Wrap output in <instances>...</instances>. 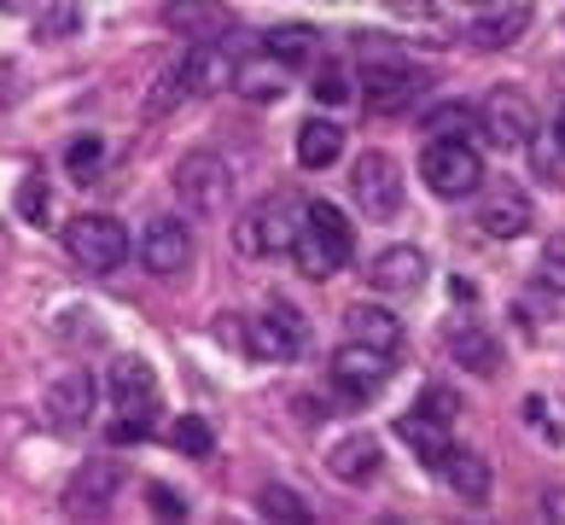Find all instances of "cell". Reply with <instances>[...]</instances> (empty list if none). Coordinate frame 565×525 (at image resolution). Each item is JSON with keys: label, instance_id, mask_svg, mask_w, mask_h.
<instances>
[{"label": "cell", "instance_id": "obj_42", "mask_svg": "<svg viewBox=\"0 0 565 525\" xmlns=\"http://www.w3.org/2000/svg\"><path fill=\"white\" fill-rule=\"evenodd\" d=\"M548 129H554V140L565 146V105H559V112H554V123H548Z\"/></svg>", "mask_w": 565, "mask_h": 525}, {"label": "cell", "instance_id": "obj_24", "mask_svg": "<svg viewBox=\"0 0 565 525\" xmlns=\"http://www.w3.org/2000/svg\"><path fill=\"white\" fill-rule=\"evenodd\" d=\"M525 30H531V7H501V12L478 18V24L467 30V41H472L478 53H501V48H513Z\"/></svg>", "mask_w": 565, "mask_h": 525}, {"label": "cell", "instance_id": "obj_41", "mask_svg": "<svg viewBox=\"0 0 565 525\" xmlns=\"http://www.w3.org/2000/svg\"><path fill=\"white\" fill-rule=\"evenodd\" d=\"M41 0H0V12H12V18H24V12H35Z\"/></svg>", "mask_w": 565, "mask_h": 525}, {"label": "cell", "instance_id": "obj_31", "mask_svg": "<svg viewBox=\"0 0 565 525\" xmlns=\"http://www.w3.org/2000/svg\"><path fill=\"white\" fill-rule=\"evenodd\" d=\"M257 508L268 519H286V525H309V519H316V514H309V502H298V491H286V485H263Z\"/></svg>", "mask_w": 565, "mask_h": 525}, {"label": "cell", "instance_id": "obj_1", "mask_svg": "<svg viewBox=\"0 0 565 525\" xmlns=\"http://www.w3.org/2000/svg\"><path fill=\"white\" fill-rule=\"evenodd\" d=\"M350 258H355V228L344 222V210L339 204H303V228L291 240V263L309 281H332Z\"/></svg>", "mask_w": 565, "mask_h": 525}, {"label": "cell", "instance_id": "obj_10", "mask_svg": "<svg viewBox=\"0 0 565 525\" xmlns=\"http://www.w3.org/2000/svg\"><path fill=\"white\" fill-rule=\"evenodd\" d=\"M478 129H484V140L495 146V153H525V140L536 135V105H531V94L495 88L484 105H478Z\"/></svg>", "mask_w": 565, "mask_h": 525}, {"label": "cell", "instance_id": "obj_3", "mask_svg": "<svg viewBox=\"0 0 565 525\" xmlns=\"http://www.w3.org/2000/svg\"><path fill=\"white\" fill-rule=\"evenodd\" d=\"M298 228H303V199L268 193L257 210H245L234 222V245L245 258H280V251H291V240H298Z\"/></svg>", "mask_w": 565, "mask_h": 525}, {"label": "cell", "instance_id": "obj_38", "mask_svg": "<svg viewBox=\"0 0 565 525\" xmlns=\"http://www.w3.org/2000/svg\"><path fill=\"white\" fill-rule=\"evenodd\" d=\"M344 94H350V82H344L339 71H332V65H327V71L316 76V99H321V105H339Z\"/></svg>", "mask_w": 565, "mask_h": 525}, {"label": "cell", "instance_id": "obj_7", "mask_svg": "<svg viewBox=\"0 0 565 525\" xmlns=\"http://www.w3.org/2000/svg\"><path fill=\"white\" fill-rule=\"evenodd\" d=\"M420 181L437 199H467V193H478V181H484V158L467 146V135L431 140L420 153Z\"/></svg>", "mask_w": 565, "mask_h": 525}, {"label": "cell", "instance_id": "obj_33", "mask_svg": "<svg viewBox=\"0 0 565 525\" xmlns=\"http://www.w3.org/2000/svg\"><path fill=\"white\" fill-rule=\"evenodd\" d=\"M18 217L35 222V228H47V217H53V187H47V176H24V181H18Z\"/></svg>", "mask_w": 565, "mask_h": 525}, {"label": "cell", "instance_id": "obj_2", "mask_svg": "<svg viewBox=\"0 0 565 525\" xmlns=\"http://www.w3.org/2000/svg\"><path fill=\"white\" fill-rule=\"evenodd\" d=\"M106 386H111V409H117V427H111L117 444H135V438L152 432V420H158V374H152V363L117 356Z\"/></svg>", "mask_w": 565, "mask_h": 525}, {"label": "cell", "instance_id": "obj_32", "mask_svg": "<svg viewBox=\"0 0 565 525\" xmlns=\"http://www.w3.org/2000/svg\"><path fill=\"white\" fill-rule=\"evenodd\" d=\"M525 146H531V164H536V176L548 181V187H565V146L554 140V129H548V135L536 129Z\"/></svg>", "mask_w": 565, "mask_h": 525}, {"label": "cell", "instance_id": "obj_20", "mask_svg": "<svg viewBox=\"0 0 565 525\" xmlns=\"http://www.w3.org/2000/svg\"><path fill=\"white\" fill-rule=\"evenodd\" d=\"M222 88H234V53L222 41H199L186 53V94H222Z\"/></svg>", "mask_w": 565, "mask_h": 525}, {"label": "cell", "instance_id": "obj_27", "mask_svg": "<svg viewBox=\"0 0 565 525\" xmlns=\"http://www.w3.org/2000/svg\"><path fill=\"white\" fill-rule=\"evenodd\" d=\"M181 99H186V59H175V65L158 71V82L146 88V117H170Z\"/></svg>", "mask_w": 565, "mask_h": 525}, {"label": "cell", "instance_id": "obj_26", "mask_svg": "<svg viewBox=\"0 0 565 525\" xmlns=\"http://www.w3.org/2000/svg\"><path fill=\"white\" fill-rule=\"evenodd\" d=\"M263 48H268V59H280V65L291 71V65H309V59L321 53V35L309 24H280V30L263 35Z\"/></svg>", "mask_w": 565, "mask_h": 525}, {"label": "cell", "instance_id": "obj_17", "mask_svg": "<svg viewBox=\"0 0 565 525\" xmlns=\"http://www.w3.org/2000/svg\"><path fill=\"white\" fill-rule=\"evenodd\" d=\"M426 251L420 245H391V251H380V258L367 263V286L373 292H420L426 286Z\"/></svg>", "mask_w": 565, "mask_h": 525}, {"label": "cell", "instance_id": "obj_23", "mask_svg": "<svg viewBox=\"0 0 565 525\" xmlns=\"http://www.w3.org/2000/svg\"><path fill=\"white\" fill-rule=\"evenodd\" d=\"M339 158H344V123L309 117L298 129V164H303V170H332Z\"/></svg>", "mask_w": 565, "mask_h": 525}, {"label": "cell", "instance_id": "obj_25", "mask_svg": "<svg viewBox=\"0 0 565 525\" xmlns=\"http://www.w3.org/2000/svg\"><path fill=\"white\" fill-rule=\"evenodd\" d=\"M396 432H403V444H414V455H420L426 468H444V455H449V427L444 420L408 409L403 420H396Z\"/></svg>", "mask_w": 565, "mask_h": 525}, {"label": "cell", "instance_id": "obj_13", "mask_svg": "<svg viewBox=\"0 0 565 525\" xmlns=\"http://www.w3.org/2000/svg\"><path fill=\"white\" fill-rule=\"evenodd\" d=\"M140 263L152 269V275H181L186 263H193V234H186L181 217H152L140 234Z\"/></svg>", "mask_w": 565, "mask_h": 525}, {"label": "cell", "instance_id": "obj_16", "mask_svg": "<svg viewBox=\"0 0 565 525\" xmlns=\"http://www.w3.org/2000/svg\"><path fill=\"white\" fill-rule=\"evenodd\" d=\"M163 30L186 41H222V30H234V12L227 0H163Z\"/></svg>", "mask_w": 565, "mask_h": 525}, {"label": "cell", "instance_id": "obj_29", "mask_svg": "<svg viewBox=\"0 0 565 525\" xmlns=\"http://www.w3.org/2000/svg\"><path fill=\"white\" fill-rule=\"evenodd\" d=\"M467 123H478L472 105H460V99H444V105H431V112L420 117V129L431 140H455V135H467Z\"/></svg>", "mask_w": 565, "mask_h": 525}, {"label": "cell", "instance_id": "obj_11", "mask_svg": "<svg viewBox=\"0 0 565 525\" xmlns=\"http://www.w3.org/2000/svg\"><path fill=\"white\" fill-rule=\"evenodd\" d=\"M444 350L467 374H478V380L501 374V339H495L484 322H478V315H449V322H444Z\"/></svg>", "mask_w": 565, "mask_h": 525}, {"label": "cell", "instance_id": "obj_40", "mask_svg": "<svg viewBox=\"0 0 565 525\" xmlns=\"http://www.w3.org/2000/svg\"><path fill=\"white\" fill-rule=\"evenodd\" d=\"M542 514H548V519H565V491H542Z\"/></svg>", "mask_w": 565, "mask_h": 525}, {"label": "cell", "instance_id": "obj_18", "mask_svg": "<svg viewBox=\"0 0 565 525\" xmlns=\"http://www.w3.org/2000/svg\"><path fill=\"white\" fill-rule=\"evenodd\" d=\"M380 461H385V450L373 432H350L327 450V468H332V479H344V485H367V479L380 473Z\"/></svg>", "mask_w": 565, "mask_h": 525}, {"label": "cell", "instance_id": "obj_15", "mask_svg": "<svg viewBox=\"0 0 565 525\" xmlns=\"http://www.w3.org/2000/svg\"><path fill=\"white\" fill-rule=\"evenodd\" d=\"M41 409H47V427L53 432H82L94 420V380L88 374H58L41 397Z\"/></svg>", "mask_w": 565, "mask_h": 525}, {"label": "cell", "instance_id": "obj_21", "mask_svg": "<svg viewBox=\"0 0 565 525\" xmlns=\"http://www.w3.org/2000/svg\"><path fill=\"white\" fill-rule=\"evenodd\" d=\"M444 479L455 485V496L460 502H472V508H484L490 502V461L478 455V450H460V444H449V455H444Z\"/></svg>", "mask_w": 565, "mask_h": 525}, {"label": "cell", "instance_id": "obj_39", "mask_svg": "<svg viewBox=\"0 0 565 525\" xmlns=\"http://www.w3.org/2000/svg\"><path fill=\"white\" fill-rule=\"evenodd\" d=\"M391 7L403 18H426V24H431V0H391Z\"/></svg>", "mask_w": 565, "mask_h": 525}, {"label": "cell", "instance_id": "obj_6", "mask_svg": "<svg viewBox=\"0 0 565 525\" xmlns=\"http://www.w3.org/2000/svg\"><path fill=\"white\" fill-rule=\"evenodd\" d=\"M170 181L193 217H227V204H234V170L216 153H186Z\"/></svg>", "mask_w": 565, "mask_h": 525}, {"label": "cell", "instance_id": "obj_22", "mask_svg": "<svg viewBox=\"0 0 565 525\" xmlns=\"http://www.w3.org/2000/svg\"><path fill=\"white\" fill-rule=\"evenodd\" d=\"M344 333L355 345H373V350H391V356H396V345H403V322H396L391 309H380V304H350L344 309Z\"/></svg>", "mask_w": 565, "mask_h": 525}, {"label": "cell", "instance_id": "obj_14", "mask_svg": "<svg viewBox=\"0 0 565 525\" xmlns=\"http://www.w3.org/2000/svg\"><path fill=\"white\" fill-rule=\"evenodd\" d=\"M117 491H122V468H117V461H106V455L82 461L76 479L65 485V514H76V519L82 514H106Z\"/></svg>", "mask_w": 565, "mask_h": 525}, {"label": "cell", "instance_id": "obj_19", "mask_svg": "<svg viewBox=\"0 0 565 525\" xmlns=\"http://www.w3.org/2000/svg\"><path fill=\"white\" fill-rule=\"evenodd\" d=\"M478 228H484L490 240L531 234V199L513 193V187H495V193H484V204H478Z\"/></svg>", "mask_w": 565, "mask_h": 525}, {"label": "cell", "instance_id": "obj_43", "mask_svg": "<svg viewBox=\"0 0 565 525\" xmlns=\"http://www.w3.org/2000/svg\"><path fill=\"white\" fill-rule=\"evenodd\" d=\"M467 7H484V0H467Z\"/></svg>", "mask_w": 565, "mask_h": 525}, {"label": "cell", "instance_id": "obj_30", "mask_svg": "<svg viewBox=\"0 0 565 525\" xmlns=\"http://www.w3.org/2000/svg\"><path fill=\"white\" fill-rule=\"evenodd\" d=\"M170 444L181 450V455H193V461H204L216 450V432H211V420H199V414H181L175 427H170Z\"/></svg>", "mask_w": 565, "mask_h": 525}, {"label": "cell", "instance_id": "obj_35", "mask_svg": "<svg viewBox=\"0 0 565 525\" xmlns=\"http://www.w3.org/2000/svg\"><path fill=\"white\" fill-rule=\"evenodd\" d=\"M420 414H431V420H444V427H449V420L460 414V397L449 386H426L420 391Z\"/></svg>", "mask_w": 565, "mask_h": 525}, {"label": "cell", "instance_id": "obj_28", "mask_svg": "<svg viewBox=\"0 0 565 525\" xmlns=\"http://www.w3.org/2000/svg\"><path fill=\"white\" fill-rule=\"evenodd\" d=\"M234 88L245 99H280L286 94V65H234Z\"/></svg>", "mask_w": 565, "mask_h": 525}, {"label": "cell", "instance_id": "obj_8", "mask_svg": "<svg viewBox=\"0 0 565 525\" xmlns=\"http://www.w3.org/2000/svg\"><path fill=\"white\" fill-rule=\"evenodd\" d=\"M391 368H396L391 350H373V345H355L350 339L339 356H332V368H327L332 391H339V409H362L367 397L391 380Z\"/></svg>", "mask_w": 565, "mask_h": 525}, {"label": "cell", "instance_id": "obj_37", "mask_svg": "<svg viewBox=\"0 0 565 525\" xmlns=\"http://www.w3.org/2000/svg\"><path fill=\"white\" fill-rule=\"evenodd\" d=\"M146 496H152V514H163V519H181L186 514V502L170 485H146Z\"/></svg>", "mask_w": 565, "mask_h": 525}, {"label": "cell", "instance_id": "obj_4", "mask_svg": "<svg viewBox=\"0 0 565 525\" xmlns=\"http://www.w3.org/2000/svg\"><path fill=\"white\" fill-rule=\"evenodd\" d=\"M65 251H71L76 269H88V275H111V269L129 263V228H122L117 217H99V210H88V217H71Z\"/></svg>", "mask_w": 565, "mask_h": 525}, {"label": "cell", "instance_id": "obj_34", "mask_svg": "<svg viewBox=\"0 0 565 525\" xmlns=\"http://www.w3.org/2000/svg\"><path fill=\"white\" fill-rule=\"evenodd\" d=\"M99 158H106V146H99V135H82V140H71V153H65V170H71L76 181H94Z\"/></svg>", "mask_w": 565, "mask_h": 525}, {"label": "cell", "instance_id": "obj_36", "mask_svg": "<svg viewBox=\"0 0 565 525\" xmlns=\"http://www.w3.org/2000/svg\"><path fill=\"white\" fill-rule=\"evenodd\" d=\"M542 281H548L554 292H565V228L542 245Z\"/></svg>", "mask_w": 565, "mask_h": 525}, {"label": "cell", "instance_id": "obj_5", "mask_svg": "<svg viewBox=\"0 0 565 525\" xmlns=\"http://www.w3.org/2000/svg\"><path fill=\"white\" fill-rule=\"evenodd\" d=\"M239 339L250 345V356H263V363H298V356L309 350V322H303V309L298 304H268L257 309L245 322Z\"/></svg>", "mask_w": 565, "mask_h": 525}, {"label": "cell", "instance_id": "obj_12", "mask_svg": "<svg viewBox=\"0 0 565 525\" xmlns=\"http://www.w3.org/2000/svg\"><path fill=\"white\" fill-rule=\"evenodd\" d=\"M426 88H431V76H426V71H414L408 59H391V65H367V112H380V117L408 112V105L420 99Z\"/></svg>", "mask_w": 565, "mask_h": 525}, {"label": "cell", "instance_id": "obj_9", "mask_svg": "<svg viewBox=\"0 0 565 525\" xmlns=\"http://www.w3.org/2000/svg\"><path fill=\"white\" fill-rule=\"evenodd\" d=\"M350 187H355V204H362V217L373 222H396L403 217V164H396L391 153H367L355 158L350 170Z\"/></svg>", "mask_w": 565, "mask_h": 525}]
</instances>
